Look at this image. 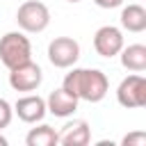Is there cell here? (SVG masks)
I'll return each mask as SVG.
<instances>
[{
  "mask_svg": "<svg viewBox=\"0 0 146 146\" xmlns=\"http://www.w3.org/2000/svg\"><path fill=\"white\" fill-rule=\"evenodd\" d=\"M62 89H66L78 100L100 103L110 91V82H107V75L100 68H75L73 66L64 75Z\"/></svg>",
  "mask_w": 146,
  "mask_h": 146,
  "instance_id": "1",
  "label": "cell"
},
{
  "mask_svg": "<svg viewBox=\"0 0 146 146\" xmlns=\"http://www.w3.org/2000/svg\"><path fill=\"white\" fill-rule=\"evenodd\" d=\"M0 146H7V137L5 135H0Z\"/></svg>",
  "mask_w": 146,
  "mask_h": 146,
  "instance_id": "17",
  "label": "cell"
},
{
  "mask_svg": "<svg viewBox=\"0 0 146 146\" xmlns=\"http://www.w3.org/2000/svg\"><path fill=\"white\" fill-rule=\"evenodd\" d=\"M16 23L27 34H39L50 25V9L41 0H27L16 11Z\"/></svg>",
  "mask_w": 146,
  "mask_h": 146,
  "instance_id": "3",
  "label": "cell"
},
{
  "mask_svg": "<svg viewBox=\"0 0 146 146\" xmlns=\"http://www.w3.org/2000/svg\"><path fill=\"white\" fill-rule=\"evenodd\" d=\"M91 141V128L84 119H75L57 132V144L62 146H87Z\"/></svg>",
  "mask_w": 146,
  "mask_h": 146,
  "instance_id": "10",
  "label": "cell"
},
{
  "mask_svg": "<svg viewBox=\"0 0 146 146\" xmlns=\"http://www.w3.org/2000/svg\"><path fill=\"white\" fill-rule=\"evenodd\" d=\"M121 64L123 68L132 71V73H141L146 71V46L144 43H130V46H123L121 52Z\"/></svg>",
  "mask_w": 146,
  "mask_h": 146,
  "instance_id": "11",
  "label": "cell"
},
{
  "mask_svg": "<svg viewBox=\"0 0 146 146\" xmlns=\"http://www.w3.org/2000/svg\"><path fill=\"white\" fill-rule=\"evenodd\" d=\"M11 119H14V107H11L5 98H0V130L7 128V125L11 123Z\"/></svg>",
  "mask_w": 146,
  "mask_h": 146,
  "instance_id": "14",
  "label": "cell"
},
{
  "mask_svg": "<svg viewBox=\"0 0 146 146\" xmlns=\"http://www.w3.org/2000/svg\"><path fill=\"white\" fill-rule=\"evenodd\" d=\"M43 82V71L39 64H34L32 59L16 66V68H9V87L14 91H36Z\"/></svg>",
  "mask_w": 146,
  "mask_h": 146,
  "instance_id": "6",
  "label": "cell"
},
{
  "mask_svg": "<svg viewBox=\"0 0 146 146\" xmlns=\"http://www.w3.org/2000/svg\"><path fill=\"white\" fill-rule=\"evenodd\" d=\"M32 59V43L25 32H7L0 36V62L7 68H16Z\"/></svg>",
  "mask_w": 146,
  "mask_h": 146,
  "instance_id": "2",
  "label": "cell"
},
{
  "mask_svg": "<svg viewBox=\"0 0 146 146\" xmlns=\"http://www.w3.org/2000/svg\"><path fill=\"white\" fill-rule=\"evenodd\" d=\"M116 100L125 110H139L146 105V78L141 73H132L123 78L116 87Z\"/></svg>",
  "mask_w": 146,
  "mask_h": 146,
  "instance_id": "4",
  "label": "cell"
},
{
  "mask_svg": "<svg viewBox=\"0 0 146 146\" xmlns=\"http://www.w3.org/2000/svg\"><path fill=\"white\" fill-rule=\"evenodd\" d=\"M14 114H16L23 123H41L43 116L48 114V110H46V98H41L39 94L21 96V98L14 103Z\"/></svg>",
  "mask_w": 146,
  "mask_h": 146,
  "instance_id": "8",
  "label": "cell"
},
{
  "mask_svg": "<svg viewBox=\"0 0 146 146\" xmlns=\"http://www.w3.org/2000/svg\"><path fill=\"white\" fill-rule=\"evenodd\" d=\"M80 59V43L73 36H55L48 43V62L55 68H71Z\"/></svg>",
  "mask_w": 146,
  "mask_h": 146,
  "instance_id": "5",
  "label": "cell"
},
{
  "mask_svg": "<svg viewBox=\"0 0 146 146\" xmlns=\"http://www.w3.org/2000/svg\"><path fill=\"white\" fill-rule=\"evenodd\" d=\"M94 2H96V7H100V9H116V7L123 5V0H94Z\"/></svg>",
  "mask_w": 146,
  "mask_h": 146,
  "instance_id": "16",
  "label": "cell"
},
{
  "mask_svg": "<svg viewBox=\"0 0 146 146\" xmlns=\"http://www.w3.org/2000/svg\"><path fill=\"white\" fill-rule=\"evenodd\" d=\"M121 27L128 32H135V34L144 32L146 30V9L137 2L123 7L121 9Z\"/></svg>",
  "mask_w": 146,
  "mask_h": 146,
  "instance_id": "12",
  "label": "cell"
},
{
  "mask_svg": "<svg viewBox=\"0 0 146 146\" xmlns=\"http://www.w3.org/2000/svg\"><path fill=\"white\" fill-rule=\"evenodd\" d=\"M25 144L27 146H57V132H55V128L41 123L27 132Z\"/></svg>",
  "mask_w": 146,
  "mask_h": 146,
  "instance_id": "13",
  "label": "cell"
},
{
  "mask_svg": "<svg viewBox=\"0 0 146 146\" xmlns=\"http://www.w3.org/2000/svg\"><path fill=\"white\" fill-rule=\"evenodd\" d=\"M123 46H125L123 32H121L119 27H114V25H103V27H98L96 34H94V50H96L100 57L112 59V57H116V55L121 52Z\"/></svg>",
  "mask_w": 146,
  "mask_h": 146,
  "instance_id": "7",
  "label": "cell"
},
{
  "mask_svg": "<svg viewBox=\"0 0 146 146\" xmlns=\"http://www.w3.org/2000/svg\"><path fill=\"white\" fill-rule=\"evenodd\" d=\"M78 98L75 96H71L66 89H52L50 94H48V98H46V110L52 114V116H57V119H66V116H73L75 114V110H78Z\"/></svg>",
  "mask_w": 146,
  "mask_h": 146,
  "instance_id": "9",
  "label": "cell"
},
{
  "mask_svg": "<svg viewBox=\"0 0 146 146\" xmlns=\"http://www.w3.org/2000/svg\"><path fill=\"white\" fill-rule=\"evenodd\" d=\"M66 2H82V0H66Z\"/></svg>",
  "mask_w": 146,
  "mask_h": 146,
  "instance_id": "18",
  "label": "cell"
},
{
  "mask_svg": "<svg viewBox=\"0 0 146 146\" xmlns=\"http://www.w3.org/2000/svg\"><path fill=\"white\" fill-rule=\"evenodd\" d=\"M121 144H123V146H146V132H141V130L130 132V135L123 137Z\"/></svg>",
  "mask_w": 146,
  "mask_h": 146,
  "instance_id": "15",
  "label": "cell"
}]
</instances>
